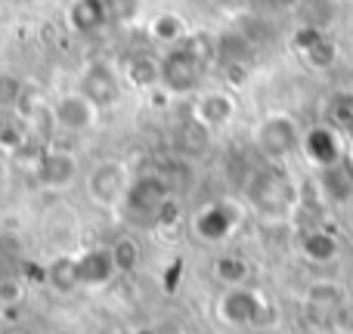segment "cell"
<instances>
[{
  "mask_svg": "<svg viewBox=\"0 0 353 334\" xmlns=\"http://www.w3.org/2000/svg\"><path fill=\"white\" fill-rule=\"evenodd\" d=\"M301 140H304V127L298 124V118L288 112H270L257 121L254 127V146L273 165H282L292 155L301 152Z\"/></svg>",
  "mask_w": 353,
  "mask_h": 334,
  "instance_id": "6da1fadb",
  "label": "cell"
},
{
  "mask_svg": "<svg viewBox=\"0 0 353 334\" xmlns=\"http://www.w3.org/2000/svg\"><path fill=\"white\" fill-rule=\"evenodd\" d=\"M130 182H134V174H130V167L124 165V161L103 158L87 170L84 192H87V198L97 207H103V211H118L130 192Z\"/></svg>",
  "mask_w": 353,
  "mask_h": 334,
  "instance_id": "7a4b0ae2",
  "label": "cell"
},
{
  "mask_svg": "<svg viewBox=\"0 0 353 334\" xmlns=\"http://www.w3.org/2000/svg\"><path fill=\"white\" fill-rule=\"evenodd\" d=\"M208 72V59H201L186 43L168 47L161 56V87L174 96H195Z\"/></svg>",
  "mask_w": 353,
  "mask_h": 334,
  "instance_id": "3957f363",
  "label": "cell"
},
{
  "mask_svg": "<svg viewBox=\"0 0 353 334\" xmlns=\"http://www.w3.org/2000/svg\"><path fill=\"white\" fill-rule=\"evenodd\" d=\"M217 319L230 328H254L263 322L270 313L267 298L257 291L254 285H239V288H223L217 298Z\"/></svg>",
  "mask_w": 353,
  "mask_h": 334,
  "instance_id": "277c9868",
  "label": "cell"
},
{
  "mask_svg": "<svg viewBox=\"0 0 353 334\" xmlns=\"http://www.w3.org/2000/svg\"><path fill=\"white\" fill-rule=\"evenodd\" d=\"M124 87L128 84H124V78H121V68H115L105 59H93L81 68V78H78L74 90H81L99 112H105L121 103Z\"/></svg>",
  "mask_w": 353,
  "mask_h": 334,
  "instance_id": "5b68a950",
  "label": "cell"
},
{
  "mask_svg": "<svg viewBox=\"0 0 353 334\" xmlns=\"http://www.w3.org/2000/svg\"><path fill=\"white\" fill-rule=\"evenodd\" d=\"M31 170H34V180L41 189H47V192H65V189H72L74 182H78L81 161L72 149L43 146L41 152H37Z\"/></svg>",
  "mask_w": 353,
  "mask_h": 334,
  "instance_id": "8992f818",
  "label": "cell"
},
{
  "mask_svg": "<svg viewBox=\"0 0 353 334\" xmlns=\"http://www.w3.org/2000/svg\"><path fill=\"white\" fill-rule=\"evenodd\" d=\"M99 115H103V112H99L81 90H65L56 99H50V118H53V127L62 130V134H72V136L90 134V130H97Z\"/></svg>",
  "mask_w": 353,
  "mask_h": 334,
  "instance_id": "52a82bcc",
  "label": "cell"
},
{
  "mask_svg": "<svg viewBox=\"0 0 353 334\" xmlns=\"http://www.w3.org/2000/svg\"><path fill=\"white\" fill-rule=\"evenodd\" d=\"M192 124L199 130H208V134H220L226 130L239 115V103L230 90H220V87H208V90H199L192 96Z\"/></svg>",
  "mask_w": 353,
  "mask_h": 334,
  "instance_id": "ba28073f",
  "label": "cell"
},
{
  "mask_svg": "<svg viewBox=\"0 0 353 334\" xmlns=\"http://www.w3.org/2000/svg\"><path fill=\"white\" fill-rule=\"evenodd\" d=\"M242 217H245V211L232 198H217V201L205 205L199 213H195L192 229H195V236H199L201 242L220 244L239 229Z\"/></svg>",
  "mask_w": 353,
  "mask_h": 334,
  "instance_id": "9c48e42d",
  "label": "cell"
},
{
  "mask_svg": "<svg viewBox=\"0 0 353 334\" xmlns=\"http://www.w3.org/2000/svg\"><path fill=\"white\" fill-rule=\"evenodd\" d=\"M248 198L254 201V207L261 213L276 217V213L288 211V207L294 205V189L282 170L270 167V170H263V174L254 176V182H251V189H248Z\"/></svg>",
  "mask_w": 353,
  "mask_h": 334,
  "instance_id": "30bf717a",
  "label": "cell"
},
{
  "mask_svg": "<svg viewBox=\"0 0 353 334\" xmlns=\"http://www.w3.org/2000/svg\"><path fill=\"white\" fill-rule=\"evenodd\" d=\"M301 155H304L310 165H316L319 170L344 165V136L338 127H332L329 121L316 124V127L304 130V140H301Z\"/></svg>",
  "mask_w": 353,
  "mask_h": 334,
  "instance_id": "8fae6325",
  "label": "cell"
},
{
  "mask_svg": "<svg viewBox=\"0 0 353 334\" xmlns=\"http://www.w3.org/2000/svg\"><path fill=\"white\" fill-rule=\"evenodd\" d=\"M168 201H171L168 180H161L159 174H149V176H134L130 192L121 207H130L134 213H143V217H159Z\"/></svg>",
  "mask_w": 353,
  "mask_h": 334,
  "instance_id": "7c38bea8",
  "label": "cell"
},
{
  "mask_svg": "<svg viewBox=\"0 0 353 334\" xmlns=\"http://www.w3.org/2000/svg\"><path fill=\"white\" fill-rule=\"evenodd\" d=\"M298 254L310 267H329L341 257V238L325 226H310L298 236Z\"/></svg>",
  "mask_w": 353,
  "mask_h": 334,
  "instance_id": "4fadbf2b",
  "label": "cell"
},
{
  "mask_svg": "<svg viewBox=\"0 0 353 334\" xmlns=\"http://www.w3.org/2000/svg\"><path fill=\"white\" fill-rule=\"evenodd\" d=\"M74 260H78L81 288H103L118 275L109 248H87V251H81V254H74Z\"/></svg>",
  "mask_w": 353,
  "mask_h": 334,
  "instance_id": "5bb4252c",
  "label": "cell"
},
{
  "mask_svg": "<svg viewBox=\"0 0 353 334\" xmlns=\"http://www.w3.org/2000/svg\"><path fill=\"white\" fill-rule=\"evenodd\" d=\"M347 298H350L347 288L338 279H313V282H307L304 294H301V304L310 313H319V316L329 319Z\"/></svg>",
  "mask_w": 353,
  "mask_h": 334,
  "instance_id": "9a60e30c",
  "label": "cell"
},
{
  "mask_svg": "<svg viewBox=\"0 0 353 334\" xmlns=\"http://www.w3.org/2000/svg\"><path fill=\"white\" fill-rule=\"evenodd\" d=\"M214 59H220V65H251L254 43H251L248 31L226 28L223 34H214Z\"/></svg>",
  "mask_w": 353,
  "mask_h": 334,
  "instance_id": "2e32d148",
  "label": "cell"
},
{
  "mask_svg": "<svg viewBox=\"0 0 353 334\" xmlns=\"http://www.w3.org/2000/svg\"><path fill=\"white\" fill-rule=\"evenodd\" d=\"M121 78L134 90H155V87H161V56L152 53L128 56L121 65Z\"/></svg>",
  "mask_w": 353,
  "mask_h": 334,
  "instance_id": "e0dca14e",
  "label": "cell"
},
{
  "mask_svg": "<svg viewBox=\"0 0 353 334\" xmlns=\"http://www.w3.org/2000/svg\"><path fill=\"white\" fill-rule=\"evenodd\" d=\"M146 31H149V37H152L159 47H176V43H183L189 37V22H186V16L183 12H176V10H159L152 19L146 22Z\"/></svg>",
  "mask_w": 353,
  "mask_h": 334,
  "instance_id": "ac0fdd59",
  "label": "cell"
},
{
  "mask_svg": "<svg viewBox=\"0 0 353 334\" xmlns=\"http://www.w3.org/2000/svg\"><path fill=\"white\" fill-rule=\"evenodd\" d=\"M109 19V3L105 0H72L68 6V25L78 34H93Z\"/></svg>",
  "mask_w": 353,
  "mask_h": 334,
  "instance_id": "d6986e66",
  "label": "cell"
},
{
  "mask_svg": "<svg viewBox=\"0 0 353 334\" xmlns=\"http://www.w3.org/2000/svg\"><path fill=\"white\" fill-rule=\"evenodd\" d=\"M251 263L248 257L242 254H220L217 260H214V279L220 282L223 288H239V285H251Z\"/></svg>",
  "mask_w": 353,
  "mask_h": 334,
  "instance_id": "ffe728a7",
  "label": "cell"
},
{
  "mask_svg": "<svg viewBox=\"0 0 353 334\" xmlns=\"http://www.w3.org/2000/svg\"><path fill=\"white\" fill-rule=\"evenodd\" d=\"M47 282H50V288L59 294L78 291L81 282H78V260H74V254H59L56 260H50Z\"/></svg>",
  "mask_w": 353,
  "mask_h": 334,
  "instance_id": "44dd1931",
  "label": "cell"
},
{
  "mask_svg": "<svg viewBox=\"0 0 353 334\" xmlns=\"http://www.w3.org/2000/svg\"><path fill=\"white\" fill-rule=\"evenodd\" d=\"M109 254H112V263H115L118 275H128V273H137V267L143 263V248L134 236H121L109 244Z\"/></svg>",
  "mask_w": 353,
  "mask_h": 334,
  "instance_id": "7402d4cb",
  "label": "cell"
},
{
  "mask_svg": "<svg viewBox=\"0 0 353 334\" xmlns=\"http://www.w3.org/2000/svg\"><path fill=\"white\" fill-rule=\"evenodd\" d=\"M25 87L28 84L22 78H16L12 72H0V112H16Z\"/></svg>",
  "mask_w": 353,
  "mask_h": 334,
  "instance_id": "603a6c76",
  "label": "cell"
},
{
  "mask_svg": "<svg viewBox=\"0 0 353 334\" xmlns=\"http://www.w3.org/2000/svg\"><path fill=\"white\" fill-rule=\"evenodd\" d=\"M329 328L335 331V334H353V298H347L329 316Z\"/></svg>",
  "mask_w": 353,
  "mask_h": 334,
  "instance_id": "cb8c5ba5",
  "label": "cell"
},
{
  "mask_svg": "<svg viewBox=\"0 0 353 334\" xmlns=\"http://www.w3.org/2000/svg\"><path fill=\"white\" fill-rule=\"evenodd\" d=\"M22 300V285L16 279H3L0 282V306H12Z\"/></svg>",
  "mask_w": 353,
  "mask_h": 334,
  "instance_id": "d4e9b609",
  "label": "cell"
},
{
  "mask_svg": "<svg viewBox=\"0 0 353 334\" xmlns=\"http://www.w3.org/2000/svg\"><path fill=\"white\" fill-rule=\"evenodd\" d=\"M214 3H217L223 12H236V10H245L251 0H214Z\"/></svg>",
  "mask_w": 353,
  "mask_h": 334,
  "instance_id": "484cf974",
  "label": "cell"
}]
</instances>
